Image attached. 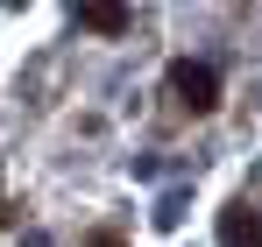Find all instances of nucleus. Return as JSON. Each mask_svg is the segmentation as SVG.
I'll return each mask as SVG.
<instances>
[{
	"instance_id": "1",
	"label": "nucleus",
	"mask_w": 262,
	"mask_h": 247,
	"mask_svg": "<svg viewBox=\"0 0 262 247\" xmlns=\"http://www.w3.org/2000/svg\"><path fill=\"white\" fill-rule=\"evenodd\" d=\"M170 99L184 106V113H213V106H220V78L206 71V64L184 57V64H170Z\"/></svg>"
},
{
	"instance_id": "2",
	"label": "nucleus",
	"mask_w": 262,
	"mask_h": 247,
	"mask_svg": "<svg viewBox=\"0 0 262 247\" xmlns=\"http://www.w3.org/2000/svg\"><path fill=\"white\" fill-rule=\"evenodd\" d=\"M220 240L227 247H262V212L255 205H234L227 219H220Z\"/></svg>"
},
{
	"instance_id": "3",
	"label": "nucleus",
	"mask_w": 262,
	"mask_h": 247,
	"mask_svg": "<svg viewBox=\"0 0 262 247\" xmlns=\"http://www.w3.org/2000/svg\"><path fill=\"white\" fill-rule=\"evenodd\" d=\"M78 21H85V29H99V36H121V29H128V7H106V0H92V7H78Z\"/></svg>"
},
{
	"instance_id": "4",
	"label": "nucleus",
	"mask_w": 262,
	"mask_h": 247,
	"mask_svg": "<svg viewBox=\"0 0 262 247\" xmlns=\"http://www.w3.org/2000/svg\"><path fill=\"white\" fill-rule=\"evenodd\" d=\"M85 247H128V240H121V233H92Z\"/></svg>"
}]
</instances>
